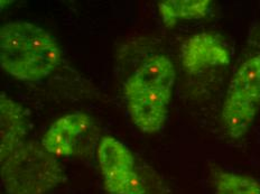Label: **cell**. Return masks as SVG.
Wrapping results in <instances>:
<instances>
[{
	"label": "cell",
	"mask_w": 260,
	"mask_h": 194,
	"mask_svg": "<svg viewBox=\"0 0 260 194\" xmlns=\"http://www.w3.org/2000/svg\"><path fill=\"white\" fill-rule=\"evenodd\" d=\"M175 80L173 62L162 54L145 58L127 79L124 98L129 116L140 132L155 134L164 127Z\"/></svg>",
	"instance_id": "6da1fadb"
},
{
	"label": "cell",
	"mask_w": 260,
	"mask_h": 194,
	"mask_svg": "<svg viewBox=\"0 0 260 194\" xmlns=\"http://www.w3.org/2000/svg\"><path fill=\"white\" fill-rule=\"evenodd\" d=\"M62 53L56 40L28 21H9L0 29V66L10 77L37 82L55 71Z\"/></svg>",
	"instance_id": "7a4b0ae2"
},
{
	"label": "cell",
	"mask_w": 260,
	"mask_h": 194,
	"mask_svg": "<svg viewBox=\"0 0 260 194\" xmlns=\"http://www.w3.org/2000/svg\"><path fill=\"white\" fill-rule=\"evenodd\" d=\"M63 181L58 158L36 141H26L2 160V182L9 194H46Z\"/></svg>",
	"instance_id": "3957f363"
},
{
	"label": "cell",
	"mask_w": 260,
	"mask_h": 194,
	"mask_svg": "<svg viewBox=\"0 0 260 194\" xmlns=\"http://www.w3.org/2000/svg\"><path fill=\"white\" fill-rule=\"evenodd\" d=\"M260 110V53L241 62L232 75L221 109V121L231 138L249 132Z\"/></svg>",
	"instance_id": "277c9868"
},
{
	"label": "cell",
	"mask_w": 260,
	"mask_h": 194,
	"mask_svg": "<svg viewBox=\"0 0 260 194\" xmlns=\"http://www.w3.org/2000/svg\"><path fill=\"white\" fill-rule=\"evenodd\" d=\"M98 163L109 194H147L136 171V161L130 149L118 139L106 136L98 145Z\"/></svg>",
	"instance_id": "5b68a950"
},
{
	"label": "cell",
	"mask_w": 260,
	"mask_h": 194,
	"mask_svg": "<svg viewBox=\"0 0 260 194\" xmlns=\"http://www.w3.org/2000/svg\"><path fill=\"white\" fill-rule=\"evenodd\" d=\"M230 61L229 48L218 36L207 31L188 37L181 47V63L188 74L225 67Z\"/></svg>",
	"instance_id": "8992f818"
},
{
	"label": "cell",
	"mask_w": 260,
	"mask_h": 194,
	"mask_svg": "<svg viewBox=\"0 0 260 194\" xmlns=\"http://www.w3.org/2000/svg\"><path fill=\"white\" fill-rule=\"evenodd\" d=\"M91 126L92 118L85 112L68 114L52 123L43 136L41 144L57 158L72 156Z\"/></svg>",
	"instance_id": "52a82bcc"
},
{
	"label": "cell",
	"mask_w": 260,
	"mask_h": 194,
	"mask_svg": "<svg viewBox=\"0 0 260 194\" xmlns=\"http://www.w3.org/2000/svg\"><path fill=\"white\" fill-rule=\"evenodd\" d=\"M27 129L24 108L3 92L0 94V161L26 142Z\"/></svg>",
	"instance_id": "ba28073f"
},
{
	"label": "cell",
	"mask_w": 260,
	"mask_h": 194,
	"mask_svg": "<svg viewBox=\"0 0 260 194\" xmlns=\"http://www.w3.org/2000/svg\"><path fill=\"white\" fill-rule=\"evenodd\" d=\"M210 8V0H165L158 3L161 20L169 28L180 20L203 18L208 15Z\"/></svg>",
	"instance_id": "9c48e42d"
},
{
	"label": "cell",
	"mask_w": 260,
	"mask_h": 194,
	"mask_svg": "<svg viewBox=\"0 0 260 194\" xmlns=\"http://www.w3.org/2000/svg\"><path fill=\"white\" fill-rule=\"evenodd\" d=\"M214 194H260V182L251 175L219 171L214 176Z\"/></svg>",
	"instance_id": "30bf717a"
}]
</instances>
